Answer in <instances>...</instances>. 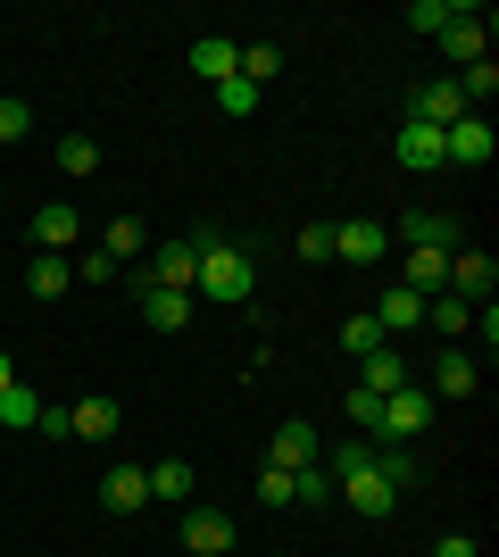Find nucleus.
Returning a JSON list of instances; mask_svg holds the SVG:
<instances>
[{
    "label": "nucleus",
    "mask_w": 499,
    "mask_h": 557,
    "mask_svg": "<svg viewBox=\"0 0 499 557\" xmlns=\"http://www.w3.org/2000/svg\"><path fill=\"white\" fill-rule=\"evenodd\" d=\"M259 292V258L241 242H216V225H200V275H191V300H250Z\"/></svg>",
    "instance_id": "1"
},
{
    "label": "nucleus",
    "mask_w": 499,
    "mask_h": 557,
    "mask_svg": "<svg viewBox=\"0 0 499 557\" xmlns=\"http://www.w3.org/2000/svg\"><path fill=\"white\" fill-rule=\"evenodd\" d=\"M425 424H433V392L425 383H400V392L383 399V417H375V449H408Z\"/></svg>",
    "instance_id": "2"
},
{
    "label": "nucleus",
    "mask_w": 499,
    "mask_h": 557,
    "mask_svg": "<svg viewBox=\"0 0 499 557\" xmlns=\"http://www.w3.org/2000/svg\"><path fill=\"white\" fill-rule=\"evenodd\" d=\"M34 242H42L50 258H75L84 250V209H75V200H42V209H34Z\"/></svg>",
    "instance_id": "3"
},
{
    "label": "nucleus",
    "mask_w": 499,
    "mask_h": 557,
    "mask_svg": "<svg viewBox=\"0 0 499 557\" xmlns=\"http://www.w3.org/2000/svg\"><path fill=\"white\" fill-rule=\"evenodd\" d=\"M191 275H200V233H175V242L150 250V283L159 292H191Z\"/></svg>",
    "instance_id": "4"
},
{
    "label": "nucleus",
    "mask_w": 499,
    "mask_h": 557,
    "mask_svg": "<svg viewBox=\"0 0 499 557\" xmlns=\"http://www.w3.org/2000/svg\"><path fill=\"white\" fill-rule=\"evenodd\" d=\"M391 242H400V250H458V216L450 209H408L400 225H391Z\"/></svg>",
    "instance_id": "5"
},
{
    "label": "nucleus",
    "mask_w": 499,
    "mask_h": 557,
    "mask_svg": "<svg viewBox=\"0 0 499 557\" xmlns=\"http://www.w3.org/2000/svg\"><path fill=\"white\" fill-rule=\"evenodd\" d=\"M483 159H491V125H483L475 109L450 116V125H441V166H483Z\"/></svg>",
    "instance_id": "6"
},
{
    "label": "nucleus",
    "mask_w": 499,
    "mask_h": 557,
    "mask_svg": "<svg viewBox=\"0 0 499 557\" xmlns=\"http://www.w3.org/2000/svg\"><path fill=\"white\" fill-rule=\"evenodd\" d=\"M100 508L109 516H142L150 508V466H109V474H100Z\"/></svg>",
    "instance_id": "7"
},
{
    "label": "nucleus",
    "mask_w": 499,
    "mask_h": 557,
    "mask_svg": "<svg viewBox=\"0 0 499 557\" xmlns=\"http://www.w3.org/2000/svg\"><path fill=\"white\" fill-rule=\"evenodd\" d=\"M333 499H350V516H366V524H383V516L400 508V491L383 483L375 466H358V474H350V483H341V491H333Z\"/></svg>",
    "instance_id": "8"
},
{
    "label": "nucleus",
    "mask_w": 499,
    "mask_h": 557,
    "mask_svg": "<svg viewBox=\"0 0 499 557\" xmlns=\"http://www.w3.org/2000/svg\"><path fill=\"white\" fill-rule=\"evenodd\" d=\"M383 250H391V225H366V216L333 225V258H341V267H375Z\"/></svg>",
    "instance_id": "9"
},
{
    "label": "nucleus",
    "mask_w": 499,
    "mask_h": 557,
    "mask_svg": "<svg viewBox=\"0 0 499 557\" xmlns=\"http://www.w3.org/2000/svg\"><path fill=\"white\" fill-rule=\"evenodd\" d=\"M491 283H499V267L483 250H450V300L483 308V300H491Z\"/></svg>",
    "instance_id": "10"
},
{
    "label": "nucleus",
    "mask_w": 499,
    "mask_h": 557,
    "mask_svg": "<svg viewBox=\"0 0 499 557\" xmlns=\"http://www.w3.org/2000/svg\"><path fill=\"white\" fill-rule=\"evenodd\" d=\"M441 50H450V67L466 75L475 59H491V17H483V9H466V17H458L450 34H441Z\"/></svg>",
    "instance_id": "11"
},
{
    "label": "nucleus",
    "mask_w": 499,
    "mask_h": 557,
    "mask_svg": "<svg viewBox=\"0 0 499 557\" xmlns=\"http://www.w3.org/2000/svg\"><path fill=\"white\" fill-rule=\"evenodd\" d=\"M184 549L225 557V549H234V516H225V508H184Z\"/></svg>",
    "instance_id": "12"
},
{
    "label": "nucleus",
    "mask_w": 499,
    "mask_h": 557,
    "mask_svg": "<svg viewBox=\"0 0 499 557\" xmlns=\"http://www.w3.org/2000/svg\"><path fill=\"white\" fill-rule=\"evenodd\" d=\"M134 292H142V325H150V333H184V325H191V292H159L150 275L134 283Z\"/></svg>",
    "instance_id": "13"
},
{
    "label": "nucleus",
    "mask_w": 499,
    "mask_h": 557,
    "mask_svg": "<svg viewBox=\"0 0 499 557\" xmlns=\"http://www.w3.org/2000/svg\"><path fill=\"white\" fill-rule=\"evenodd\" d=\"M67 424H75V442H109V433L125 424V408L109 392H92V399H75V408H67Z\"/></svg>",
    "instance_id": "14"
},
{
    "label": "nucleus",
    "mask_w": 499,
    "mask_h": 557,
    "mask_svg": "<svg viewBox=\"0 0 499 557\" xmlns=\"http://www.w3.org/2000/svg\"><path fill=\"white\" fill-rule=\"evenodd\" d=\"M391 150H400V166H416V175H433V166H441V125H425V116H408Z\"/></svg>",
    "instance_id": "15"
},
{
    "label": "nucleus",
    "mask_w": 499,
    "mask_h": 557,
    "mask_svg": "<svg viewBox=\"0 0 499 557\" xmlns=\"http://www.w3.org/2000/svg\"><path fill=\"white\" fill-rule=\"evenodd\" d=\"M408 116H425V125H450V116H466V100H458V75H433V84H416Z\"/></svg>",
    "instance_id": "16"
},
{
    "label": "nucleus",
    "mask_w": 499,
    "mask_h": 557,
    "mask_svg": "<svg viewBox=\"0 0 499 557\" xmlns=\"http://www.w3.org/2000/svg\"><path fill=\"white\" fill-rule=\"evenodd\" d=\"M25 292H34V300H67V292H75V258L34 250V267H25Z\"/></svg>",
    "instance_id": "17"
},
{
    "label": "nucleus",
    "mask_w": 499,
    "mask_h": 557,
    "mask_svg": "<svg viewBox=\"0 0 499 557\" xmlns=\"http://www.w3.org/2000/svg\"><path fill=\"white\" fill-rule=\"evenodd\" d=\"M325 449H316L309 424H275V449H266V466H284V474H300V466H316Z\"/></svg>",
    "instance_id": "18"
},
{
    "label": "nucleus",
    "mask_w": 499,
    "mask_h": 557,
    "mask_svg": "<svg viewBox=\"0 0 499 557\" xmlns=\"http://www.w3.org/2000/svg\"><path fill=\"white\" fill-rule=\"evenodd\" d=\"M191 75H200V84H225V75H241V42H225V34L191 42Z\"/></svg>",
    "instance_id": "19"
},
{
    "label": "nucleus",
    "mask_w": 499,
    "mask_h": 557,
    "mask_svg": "<svg viewBox=\"0 0 499 557\" xmlns=\"http://www.w3.org/2000/svg\"><path fill=\"white\" fill-rule=\"evenodd\" d=\"M350 383H366V392H383V399H391L400 383H416V374H408V358H400V349H375V358H358V374H350Z\"/></svg>",
    "instance_id": "20"
},
{
    "label": "nucleus",
    "mask_w": 499,
    "mask_h": 557,
    "mask_svg": "<svg viewBox=\"0 0 499 557\" xmlns=\"http://www.w3.org/2000/svg\"><path fill=\"white\" fill-rule=\"evenodd\" d=\"M475 392V358H466V349H441V358H433V399H466Z\"/></svg>",
    "instance_id": "21"
},
{
    "label": "nucleus",
    "mask_w": 499,
    "mask_h": 557,
    "mask_svg": "<svg viewBox=\"0 0 499 557\" xmlns=\"http://www.w3.org/2000/svg\"><path fill=\"white\" fill-rule=\"evenodd\" d=\"M416 317H425V292H408V283L375 300V325H383V333H416Z\"/></svg>",
    "instance_id": "22"
},
{
    "label": "nucleus",
    "mask_w": 499,
    "mask_h": 557,
    "mask_svg": "<svg viewBox=\"0 0 499 557\" xmlns=\"http://www.w3.org/2000/svg\"><path fill=\"white\" fill-rule=\"evenodd\" d=\"M341 349H350V358H375V349H391V333L375 325V308H350V317H341Z\"/></svg>",
    "instance_id": "23"
},
{
    "label": "nucleus",
    "mask_w": 499,
    "mask_h": 557,
    "mask_svg": "<svg viewBox=\"0 0 499 557\" xmlns=\"http://www.w3.org/2000/svg\"><path fill=\"white\" fill-rule=\"evenodd\" d=\"M408 292H450V250H408Z\"/></svg>",
    "instance_id": "24"
},
{
    "label": "nucleus",
    "mask_w": 499,
    "mask_h": 557,
    "mask_svg": "<svg viewBox=\"0 0 499 557\" xmlns=\"http://www.w3.org/2000/svg\"><path fill=\"white\" fill-rule=\"evenodd\" d=\"M50 166H59L67 184H92V175H100V150H92V134H67V141H59V159H50Z\"/></svg>",
    "instance_id": "25"
},
{
    "label": "nucleus",
    "mask_w": 499,
    "mask_h": 557,
    "mask_svg": "<svg viewBox=\"0 0 499 557\" xmlns=\"http://www.w3.org/2000/svg\"><path fill=\"white\" fill-rule=\"evenodd\" d=\"M150 499L184 508V499H191V458H159V466H150Z\"/></svg>",
    "instance_id": "26"
},
{
    "label": "nucleus",
    "mask_w": 499,
    "mask_h": 557,
    "mask_svg": "<svg viewBox=\"0 0 499 557\" xmlns=\"http://www.w3.org/2000/svg\"><path fill=\"white\" fill-rule=\"evenodd\" d=\"M458 17H466V0H416V9H408V25H416V34H433V42H441Z\"/></svg>",
    "instance_id": "27"
},
{
    "label": "nucleus",
    "mask_w": 499,
    "mask_h": 557,
    "mask_svg": "<svg viewBox=\"0 0 499 557\" xmlns=\"http://www.w3.org/2000/svg\"><path fill=\"white\" fill-rule=\"evenodd\" d=\"M100 250H109V258L125 267V258L142 250V216H109V225H100Z\"/></svg>",
    "instance_id": "28"
},
{
    "label": "nucleus",
    "mask_w": 499,
    "mask_h": 557,
    "mask_svg": "<svg viewBox=\"0 0 499 557\" xmlns=\"http://www.w3.org/2000/svg\"><path fill=\"white\" fill-rule=\"evenodd\" d=\"M325 499H333V474H325V458H316V466L291 474V508H325Z\"/></svg>",
    "instance_id": "29"
},
{
    "label": "nucleus",
    "mask_w": 499,
    "mask_h": 557,
    "mask_svg": "<svg viewBox=\"0 0 499 557\" xmlns=\"http://www.w3.org/2000/svg\"><path fill=\"white\" fill-rule=\"evenodd\" d=\"M216 109H225V116H250V109H259V84H250V75H225V84H216Z\"/></svg>",
    "instance_id": "30"
},
{
    "label": "nucleus",
    "mask_w": 499,
    "mask_h": 557,
    "mask_svg": "<svg viewBox=\"0 0 499 557\" xmlns=\"http://www.w3.org/2000/svg\"><path fill=\"white\" fill-rule=\"evenodd\" d=\"M0 424H42V399L25 392V383H9L0 392Z\"/></svg>",
    "instance_id": "31"
},
{
    "label": "nucleus",
    "mask_w": 499,
    "mask_h": 557,
    "mask_svg": "<svg viewBox=\"0 0 499 557\" xmlns=\"http://www.w3.org/2000/svg\"><path fill=\"white\" fill-rule=\"evenodd\" d=\"M425 317H433V333H466V325H475V308L450 300V292H441V300H425Z\"/></svg>",
    "instance_id": "32"
},
{
    "label": "nucleus",
    "mask_w": 499,
    "mask_h": 557,
    "mask_svg": "<svg viewBox=\"0 0 499 557\" xmlns=\"http://www.w3.org/2000/svg\"><path fill=\"white\" fill-rule=\"evenodd\" d=\"M375 474L391 491H416V458H408V449H375Z\"/></svg>",
    "instance_id": "33"
},
{
    "label": "nucleus",
    "mask_w": 499,
    "mask_h": 557,
    "mask_svg": "<svg viewBox=\"0 0 499 557\" xmlns=\"http://www.w3.org/2000/svg\"><path fill=\"white\" fill-rule=\"evenodd\" d=\"M275 67H284V50H275V42H250V50H241V75H250L259 92H266V75H275Z\"/></svg>",
    "instance_id": "34"
},
{
    "label": "nucleus",
    "mask_w": 499,
    "mask_h": 557,
    "mask_svg": "<svg viewBox=\"0 0 499 557\" xmlns=\"http://www.w3.org/2000/svg\"><path fill=\"white\" fill-rule=\"evenodd\" d=\"M75 283H117V258L109 250H75Z\"/></svg>",
    "instance_id": "35"
},
{
    "label": "nucleus",
    "mask_w": 499,
    "mask_h": 557,
    "mask_svg": "<svg viewBox=\"0 0 499 557\" xmlns=\"http://www.w3.org/2000/svg\"><path fill=\"white\" fill-rule=\"evenodd\" d=\"M259 499H266V508H291V474H284V466H259Z\"/></svg>",
    "instance_id": "36"
},
{
    "label": "nucleus",
    "mask_w": 499,
    "mask_h": 557,
    "mask_svg": "<svg viewBox=\"0 0 499 557\" xmlns=\"http://www.w3.org/2000/svg\"><path fill=\"white\" fill-rule=\"evenodd\" d=\"M25 125H34V109H25V100H9V92H0V141H25Z\"/></svg>",
    "instance_id": "37"
},
{
    "label": "nucleus",
    "mask_w": 499,
    "mask_h": 557,
    "mask_svg": "<svg viewBox=\"0 0 499 557\" xmlns=\"http://www.w3.org/2000/svg\"><path fill=\"white\" fill-rule=\"evenodd\" d=\"M375 417H383V392H366V383H350V424H366V433H375Z\"/></svg>",
    "instance_id": "38"
},
{
    "label": "nucleus",
    "mask_w": 499,
    "mask_h": 557,
    "mask_svg": "<svg viewBox=\"0 0 499 557\" xmlns=\"http://www.w3.org/2000/svg\"><path fill=\"white\" fill-rule=\"evenodd\" d=\"M291 250L309 258V267H316V258H333V225H300V242H291Z\"/></svg>",
    "instance_id": "39"
},
{
    "label": "nucleus",
    "mask_w": 499,
    "mask_h": 557,
    "mask_svg": "<svg viewBox=\"0 0 499 557\" xmlns=\"http://www.w3.org/2000/svg\"><path fill=\"white\" fill-rule=\"evenodd\" d=\"M34 433H50V442H75V424H67V408H50V399H42V424H34Z\"/></svg>",
    "instance_id": "40"
},
{
    "label": "nucleus",
    "mask_w": 499,
    "mask_h": 557,
    "mask_svg": "<svg viewBox=\"0 0 499 557\" xmlns=\"http://www.w3.org/2000/svg\"><path fill=\"white\" fill-rule=\"evenodd\" d=\"M425 557H483V549H475V541H466V533H441V541H433Z\"/></svg>",
    "instance_id": "41"
},
{
    "label": "nucleus",
    "mask_w": 499,
    "mask_h": 557,
    "mask_svg": "<svg viewBox=\"0 0 499 557\" xmlns=\"http://www.w3.org/2000/svg\"><path fill=\"white\" fill-rule=\"evenodd\" d=\"M9 383H17V367H9V349H0V392H9Z\"/></svg>",
    "instance_id": "42"
}]
</instances>
